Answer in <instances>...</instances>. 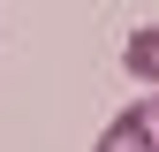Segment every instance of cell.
<instances>
[{
	"label": "cell",
	"mask_w": 159,
	"mask_h": 152,
	"mask_svg": "<svg viewBox=\"0 0 159 152\" xmlns=\"http://www.w3.org/2000/svg\"><path fill=\"white\" fill-rule=\"evenodd\" d=\"M98 152H159V107H121L106 122V137H98Z\"/></svg>",
	"instance_id": "obj_1"
},
{
	"label": "cell",
	"mask_w": 159,
	"mask_h": 152,
	"mask_svg": "<svg viewBox=\"0 0 159 152\" xmlns=\"http://www.w3.org/2000/svg\"><path fill=\"white\" fill-rule=\"evenodd\" d=\"M121 69L136 76V84H152V91H159V23L129 31V46H121Z\"/></svg>",
	"instance_id": "obj_2"
}]
</instances>
